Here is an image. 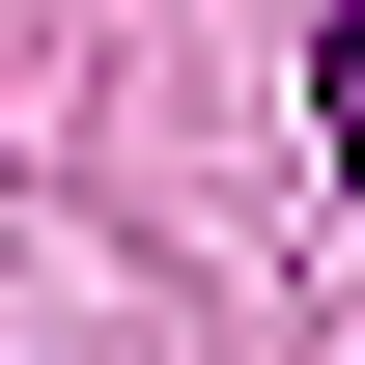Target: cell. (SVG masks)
<instances>
[{
  "mask_svg": "<svg viewBox=\"0 0 365 365\" xmlns=\"http://www.w3.org/2000/svg\"><path fill=\"white\" fill-rule=\"evenodd\" d=\"M309 113H337V169H365V0H337V29H309Z\"/></svg>",
  "mask_w": 365,
  "mask_h": 365,
  "instance_id": "1",
  "label": "cell"
}]
</instances>
